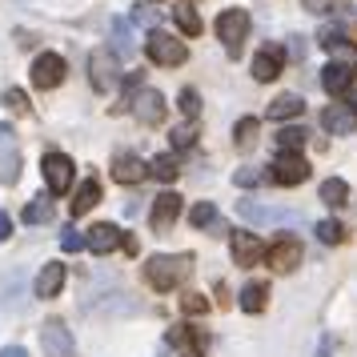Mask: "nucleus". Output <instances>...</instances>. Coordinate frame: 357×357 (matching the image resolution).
Wrapping results in <instances>:
<instances>
[{
    "mask_svg": "<svg viewBox=\"0 0 357 357\" xmlns=\"http://www.w3.org/2000/svg\"><path fill=\"white\" fill-rule=\"evenodd\" d=\"M189 273H193V257L189 253H157V257H149L145 265V281L153 285L157 293H173L177 285H185L189 281Z\"/></svg>",
    "mask_w": 357,
    "mask_h": 357,
    "instance_id": "1",
    "label": "nucleus"
},
{
    "mask_svg": "<svg viewBox=\"0 0 357 357\" xmlns=\"http://www.w3.org/2000/svg\"><path fill=\"white\" fill-rule=\"evenodd\" d=\"M145 52H149V61H153V65H165V68L185 65V61H189V49H185L181 40H173L165 29H153V33H149Z\"/></svg>",
    "mask_w": 357,
    "mask_h": 357,
    "instance_id": "2",
    "label": "nucleus"
},
{
    "mask_svg": "<svg viewBox=\"0 0 357 357\" xmlns=\"http://www.w3.org/2000/svg\"><path fill=\"white\" fill-rule=\"evenodd\" d=\"M217 36H221V45H225L229 56H237L245 45V36H249V13L245 8H225L217 17Z\"/></svg>",
    "mask_w": 357,
    "mask_h": 357,
    "instance_id": "3",
    "label": "nucleus"
},
{
    "mask_svg": "<svg viewBox=\"0 0 357 357\" xmlns=\"http://www.w3.org/2000/svg\"><path fill=\"white\" fill-rule=\"evenodd\" d=\"M40 349H45V357H77V341L65 329V321L52 317L40 325Z\"/></svg>",
    "mask_w": 357,
    "mask_h": 357,
    "instance_id": "4",
    "label": "nucleus"
},
{
    "mask_svg": "<svg viewBox=\"0 0 357 357\" xmlns=\"http://www.w3.org/2000/svg\"><path fill=\"white\" fill-rule=\"evenodd\" d=\"M237 213L253 225H297L301 213L293 209H273V205H257V201H237Z\"/></svg>",
    "mask_w": 357,
    "mask_h": 357,
    "instance_id": "5",
    "label": "nucleus"
},
{
    "mask_svg": "<svg viewBox=\"0 0 357 357\" xmlns=\"http://www.w3.org/2000/svg\"><path fill=\"white\" fill-rule=\"evenodd\" d=\"M20 177V145L13 125L0 121V185H17Z\"/></svg>",
    "mask_w": 357,
    "mask_h": 357,
    "instance_id": "6",
    "label": "nucleus"
},
{
    "mask_svg": "<svg viewBox=\"0 0 357 357\" xmlns=\"http://www.w3.org/2000/svg\"><path fill=\"white\" fill-rule=\"evenodd\" d=\"M40 173H45L49 193H68V189H73V161H68L65 153H45Z\"/></svg>",
    "mask_w": 357,
    "mask_h": 357,
    "instance_id": "7",
    "label": "nucleus"
},
{
    "mask_svg": "<svg viewBox=\"0 0 357 357\" xmlns=\"http://www.w3.org/2000/svg\"><path fill=\"white\" fill-rule=\"evenodd\" d=\"M89 73H93V89H97V93H109V89H116V81H121V68H116V52L97 49L93 56H89Z\"/></svg>",
    "mask_w": 357,
    "mask_h": 357,
    "instance_id": "8",
    "label": "nucleus"
},
{
    "mask_svg": "<svg viewBox=\"0 0 357 357\" xmlns=\"http://www.w3.org/2000/svg\"><path fill=\"white\" fill-rule=\"evenodd\" d=\"M229 253H233V261H237L241 269H249V265H257V261L269 253V245L261 241V237H253V233H233Z\"/></svg>",
    "mask_w": 357,
    "mask_h": 357,
    "instance_id": "9",
    "label": "nucleus"
},
{
    "mask_svg": "<svg viewBox=\"0 0 357 357\" xmlns=\"http://www.w3.org/2000/svg\"><path fill=\"white\" fill-rule=\"evenodd\" d=\"M273 181L277 185H301V181L309 177V165L301 153H277V161H273Z\"/></svg>",
    "mask_w": 357,
    "mask_h": 357,
    "instance_id": "10",
    "label": "nucleus"
},
{
    "mask_svg": "<svg viewBox=\"0 0 357 357\" xmlns=\"http://www.w3.org/2000/svg\"><path fill=\"white\" fill-rule=\"evenodd\" d=\"M61 81H65V61L56 52H40L33 61V84L36 89H56Z\"/></svg>",
    "mask_w": 357,
    "mask_h": 357,
    "instance_id": "11",
    "label": "nucleus"
},
{
    "mask_svg": "<svg viewBox=\"0 0 357 357\" xmlns=\"http://www.w3.org/2000/svg\"><path fill=\"white\" fill-rule=\"evenodd\" d=\"M165 109H169V105H165V97L157 93V89H141V97H137V105H132L137 121H141V125H149V129L165 121Z\"/></svg>",
    "mask_w": 357,
    "mask_h": 357,
    "instance_id": "12",
    "label": "nucleus"
},
{
    "mask_svg": "<svg viewBox=\"0 0 357 357\" xmlns=\"http://www.w3.org/2000/svg\"><path fill=\"white\" fill-rule=\"evenodd\" d=\"M269 265H273L277 273H289V269H297L301 265V241H293V237H281L277 245H269Z\"/></svg>",
    "mask_w": 357,
    "mask_h": 357,
    "instance_id": "13",
    "label": "nucleus"
},
{
    "mask_svg": "<svg viewBox=\"0 0 357 357\" xmlns=\"http://www.w3.org/2000/svg\"><path fill=\"white\" fill-rule=\"evenodd\" d=\"M177 217H181V197L177 193H161L157 201H153V229L157 233H169V229L177 225Z\"/></svg>",
    "mask_w": 357,
    "mask_h": 357,
    "instance_id": "14",
    "label": "nucleus"
},
{
    "mask_svg": "<svg viewBox=\"0 0 357 357\" xmlns=\"http://www.w3.org/2000/svg\"><path fill=\"white\" fill-rule=\"evenodd\" d=\"M321 129L333 132V137H349V132L357 129V113L349 105H329L321 113Z\"/></svg>",
    "mask_w": 357,
    "mask_h": 357,
    "instance_id": "15",
    "label": "nucleus"
},
{
    "mask_svg": "<svg viewBox=\"0 0 357 357\" xmlns=\"http://www.w3.org/2000/svg\"><path fill=\"white\" fill-rule=\"evenodd\" d=\"M116 245H125V233L116 225H109V221H100V225L89 229V249L97 253V257H109Z\"/></svg>",
    "mask_w": 357,
    "mask_h": 357,
    "instance_id": "16",
    "label": "nucleus"
},
{
    "mask_svg": "<svg viewBox=\"0 0 357 357\" xmlns=\"http://www.w3.org/2000/svg\"><path fill=\"white\" fill-rule=\"evenodd\" d=\"M149 173V165L141 161V157H132V153H116L113 161V177L121 181V185H141Z\"/></svg>",
    "mask_w": 357,
    "mask_h": 357,
    "instance_id": "17",
    "label": "nucleus"
},
{
    "mask_svg": "<svg viewBox=\"0 0 357 357\" xmlns=\"http://www.w3.org/2000/svg\"><path fill=\"white\" fill-rule=\"evenodd\" d=\"M281 61H285V52L277 49V45L261 49L257 56H253V77H257V81H277V77H281Z\"/></svg>",
    "mask_w": 357,
    "mask_h": 357,
    "instance_id": "18",
    "label": "nucleus"
},
{
    "mask_svg": "<svg viewBox=\"0 0 357 357\" xmlns=\"http://www.w3.org/2000/svg\"><path fill=\"white\" fill-rule=\"evenodd\" d=\"M65 285V265H56V261H45L40 265V273H36V297H56Z\"/></svg>",
    "mask_w": 357,
    "mask_h": 357,
    "instance_id": "19",
    "label": "nucleus"
},
{
    "mask_svg": "<svg viewBox=\"0 0 357 357\" xmlns=\"http://www.w3.org/2000/svg\"><path fill=\"white\" fill-rule=\"evenodd\" d=\"M349 81H354V73H349V65H341V61H329V65L321 68V89L333 93V97L349 93Z\"/></svg>",
    "mask_w": 357,
    "mask_h": 357,
    "instance_id": "20",
    "label": "nucleus"
},
{
    "mask_svg": "<svg viewBox=\"0 0 357 357\" xmlns=\"http://www.w3.org/2000/svg\"><path fill=\"white\" fill-rule=\"evenodd\" d=\"M97 201H100V181H97V177H89L81 189H77V197L68 201V209H73V217H84V213L93 209Z\"/></svg>",
    "mask_w": 357,
    "mask_h": 357,
    "instance_id": "21",
    "label": "nucleus"
},
{
    "mask_svg": "<svg viewBox=\"0 0 357 357\" xmlns=\"http://www.w3.org/2000/svg\"><path fill=\"white\" fill-rule=\"evenodd\" d=\"M305 109V100L297 97V93H281V97L269 105V121H289V116H301Z\"/></svg>",
    "mask_w": 357,
    "mask_h": 357,
    "instance_id": "22",
    "label": "nucleus"
},
{
    "mask_svg": "<svg viewBox=\"0 0 357 357\" xmlns=\"http://www.w3.org/2000/svg\"><path fill=\"white\" fill-rule=\"evenodd\" d=\"M113 52L116 56H132L137 52V40H132V29H129V20H121V17H113Z\"/></svg>",
    "mask_w": 357,
    "mask_h": 357,
    "instance_id": "23",
    "label": "nucleus"
},
{
    "mask_svg": "<svg viewBox=\"0 0 357 357\" xmlns=\"http://www.w3.org/2000/svg\"><path fill=\"white\" fill-rule=\"evenodd\" d=\"M265 301H269V285H265V281H249V285L241 289V309L245 313H261Z\"/></svg>",
    "mask_w": 357,
    "mask_h": 357,
    "instance_id": "24",
    "label": "nucleus"
},
{
    "mask_svg": "<svg viewBox=\"0 0 357 357\" xmlns=\"http://www.w3.org/2000/svg\"><path fill=\"white\" fill-rule=\"evenodd\" d=\"M321 49H329L333 56H349L354 52V40L345 36V29H321V40H317Z\"/></svg>",
    "mask_w": 357,
    "mask_h": 357,
    "instance_id": "25",
    "label": "nucleus"
},
{
    "mask_svg": "<svg viewBox=\"0 0 357 357\" xmlns=\"http://www.w3.org/2000/svg\"><path fill=\"white\" fill-rule=\"evenodd\" d=\"M257 116H241V121H237V129H233V141H237V149H241V153H249V149L257 145Z\"/></svg>",
    "mask_w": 357,
    "mask_h": 357,
    "instance_id": "26",
    "label": "nucleus"
},
{
    "mask_svg": "<svg viewBox=\"0 0 357 357\" xmlns=\"http://www.w3.org/2000/svg\"><path fill=\"white\" fill-rule=\"evenodd\" d=\"M169 341H173V345H181L185 354H201V345H205V337L197 333L193 325H177V329L169 333Z\"/></svg>",
    "mask_w": 357,
    "mask_h": 357,
    "instance_id": "27",
    "label": "nucleus"
},
{
    "mask_svg": "<svg viewBox=\"0 0 357 357\" xmlns=\"http://www.w3.org/2000/svg\"><path fill=\"white\" fill-rule=\"evenodd\" d=\"M321 201H325V205H333V209H337V205H345V201H349V185H345L341 177L321 181Z\"/></svg>",
    "mask_w": 357,
    "mask_h": 357,
    "instance_id": "28",
    "label": "nucleus"
},
{
    "mask_svg": "<svg viewBox=\"0 0 357 357\" xmlns=\"http://www.w3.org/2000/svg\"><path fill=\"white\" fill-rule=\"evenodd\" d=\"M173 20L181 24V33H185V36L201 33V17L193 13V4H173Z\"/></svg>",
    "mask_w": 357,
    "mask_h": 357,
    "instance_id": "29",
    "label": "nucleus"
},
{
    "mask_svg": "<svg viewBox=\"0 0 357 357\" xmlns=\"http://www.w3.org/2000/svg\"><path fill=\"white\" fill-rule=\"evenodd\" d=\"M189 221H193L197 229H217V205H213V201H197L193 213H189Z\"/></svg>",
    "mask_w": 357,
    "mask_h": 357,
    "instance_id": "30",
    "label": "nucleus"
},
{
    "mask_svg": "<svg viewBox=\"0 0 357 357\" xmlns=\"http://www.w3.org/2000/svg\"><path fill=\"white\" fill-rule=\"evenodd\" d=\"M149 173H153L157 181H173L181 169H177V161H173V153H161V157H153V161H149Z\"/></svg>",
    "mask_w": 357,
    "mask_h": 357,
    "instance_id": "31",
    "label": "nucleus"
},
{
    "mask_svg": "<svg viewBox=\"0 0 357 357\" xmlns=\"http://www.w3.org/2000/svg\"><path fill=\"white\" fill-rule=\"evenodd\" d=\"M305 137H309L305 129H281L277 132V149L281 153H301L305 149Z\"/></svg>",
    "mask_w": 357,
    "mask_h": 357,
    "instance_id": "32",
    "label": "nucleus"
},
{
    "mask_svg": "<svg viewBox=\"0 0 357 357\" xmlns=\"http://www.w3.org/2000/svg\"><path fill=\"white\" fill-rule=\"evenodd\" d=\"M269 177H273V173H265V169H253V165H245V169H237V173H233V181H237L241 189H257L261 181H269Z\"/></svg>",
    "mask_w": 357,
    "mask_h": 357,
    "instance_id": "33",
    "label": "nucleus"
},
{
    "mask_svg": "<svg viewBox=\"0 0 357 357\" xmlns=\"http://www.w3.org/2000/svg\"><path fill=\"white\" fill-rule=\"evenodd\" d=\"M61 249H65V253H81V249H89V233H81V229H65V233H61Z\"/></svg>",
    "mask_w": 357,
    "mask_h": 357,
    "instance_id": "34",
    "label": "nucleus"
},
{
    "mask_svg": "<svg viewBox=\"0 0 357 357\" xmlns=\"http://www.w3.org/2000/svg\"><path fill=\"white\" fill-rule=\"evenodd\" d=\"M52 209H49V201L45 197H36V201H29V209H24V221L29 225H40V221H49Z\"/></svg>",
    "mask_w": 357,
    "mask_h": 357,
    "instance_id": "35",
    "label": "nucleus"
},
{
    "mask_svg": "<svg viewBox=\"0 0 357 357\" xmlns=\"http://www.w3.org/2000/svg\"><path fill=\"white\" fill-rule=\"evenodd\" d=\"M193 141H197V121H185V125L173 129V149H193Z\"/></svg>",
    "mask_w": 357,
    "mask_h": 357,
    "instance_id": "36",
    "label": "nucleus"
},
{
    "mask_svg": "<svg viewBox=\"0 0 357 357\" xmlns=\"http://www.w3.org/2000/svg\"><path fill=\"white\" fill-rule=\"evenodd\" d=\"M341 237H345L341 221H321V225H317V241H325V245H341Z\"/></svg>",
    "mask_w": 357,
    "mask_h": 357,
    "instance_id": "37",
    "label": "nucleus"
},
{
    "mask_svg": "<svg viewBox=\"0 0 357 357\" xmlns=\"http://www.w3.org/2000/svg\"><path fill=\"white\" fill-rule=\"evenodd\" d=\"M4 105H8L17 116H29V113H33V105H29V97H24L20 89H8V93H4Z\"/></svg>",
    "mask_w": 357,
    "mask_h": 357,
    "instance_id": "38",
    "label": "nucleus"
},
{
    "mask_svg": "<svg viewBox=\"0 0 357 357\" xmlns=\"http://www.w3.org/2000/svg\"><path fill=\"white\" fill-rule=\"evenodd\" d=\"M181 305H185V313H205L209 301H205V293H185V297H181Z\"/></svg>",
    "mask_w": 357,
    "mask_h": 357,
    "instance_id": "39",
    "label": "nucleus"
},
{
    "mask_svg": "<svg viewBox=\"0 0 357 357\" xmlns=\"http://www.w3.org/2000/svg\"><path fill=\"white\" fill-rule=\"evenodd\" d=\"M181 113L189 116V121H197V113H201V105H197V93H193V89H185V93H181Z\"/></svg>",
    "mask_w": 357,
    "mask_h": 357,
    "instance_id": "40",
    "label": "nucleus"
},
{
    "mask_svg": "<svg viewBox=\"0 0 357 357\" xmlns=\"http://www.w3.org/2000/svg\"><path fill=\"white\" fill-rule=\"evenodd\" d=\"M8 237H13V217L0 209V241H8Z\"/></svg>",
    "mask_w": 357,
    "mask_h": 357,
    "instance_id": "41",
    "label": "nucleus"
},
{
    "mask_svg": "<svg viewBox=\"0 0 357 357\" xmlns=\"http://www.w3.org/2000/svg\"><path fill=\"white\" fill-rule=\"evenodd\" d=\"M301 4H305L309 13H329L333 8V0H301Z\"/></svg>",
    "mask_w": 357,
    "mask_h": 357,
    "instance_id": "42",
    "label": "nucleus"
},
{
    "mask_svg": "<svg viewBox=\"0 0 357 357\" xmlns=\"http://www.w3.org/2000/svg\"><path fill=\"white\" fill-rule=\"evenodd\" d=\"M0 357H29V354H24V345H8V349H0Z\"/></svg>",
    "mask_w": 357,
    "mask_h": 357,
    "instance_id": "43",
    "label": "nucleus"
},
{
    "mask_svg": "<svg viewBox=\"0 0 357 357\" xmlns=\"http://www.w3.org/2000/svg\"><path fill=\"white\" fill-rule=\"evenodd\" d=\"M317 357H329V337H321V354Z\"/></svg>",
    "mask_w": 357,
    "mask_h": 357,
    "instance_id": "44",
    "label": "nucleus"
},
{
    "mask_svg": "<svg viewBox=\"0 0 357 357\" xmlns=\"http://www.w3.org/2000/svg\"><path fill=\"white\" fill-rule=\"evenodd\" d=\"M349 109H354V113H357V93H349Z\"/></svg>",
    "mask_w": 357,
    "mask_h": 357,
    "instance_id": "45",
    "label": "nucleus"
},
{
    "mask_svg": "<svg viewBox=\"0 0 357 357\" xmlns=\"http://www.w3.org/2000/svg\"><path fill=\"white\" fill-rule=\"evenodd\" d=\"M181 357H201V354H181Z\"/></svg>",
    "mask_w": 357,
    "mask_h": 357,
    "instance_id": "46",
    "label": "nucleus"
}]
</instances>
